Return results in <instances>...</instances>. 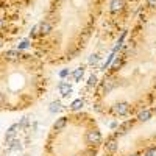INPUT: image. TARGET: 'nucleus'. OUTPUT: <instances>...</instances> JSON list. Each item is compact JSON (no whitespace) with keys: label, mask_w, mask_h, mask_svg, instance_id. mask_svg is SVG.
Here are the masks:
<instances>
[{"label":"nucleus","mask_w":156,"mask_h":156,"mask_svg":"<svg viewBox=\"0 0 156 156\" xmlns=\"http://www.w3.org/2000/svg\"><path fill=\"white\" fill-rule=\"evenodd\" d=\"M86 142L89 145H98L101 144V134L98 130H91L86 133Z\"/></svg>","instance_id":"f257e3e1"},{"label":"nucleus","mask_w":156,"mask_h":156,"mask_svg":"<svg viewBox=\"0 0 156 156\" xmlns=\"http://www.w3.org/2000/svg\"><path fill=\"white\" fill-rule=\"evenodd\" d=\"M114 112H116V116H126L128 112H130V103H126V101H120L114 106Z\"/></svg>","instance_id":"f03ea898"},{"label":"nucleus","mask_w":156,"mask_h":156,"mask_svg":"<svg viewBox=\"0 0 156 156\" xmlns=\"http://www.w3.org/2000/svg\"><path fill=\"white\" fill-rule=\"evenodd\" d=\"M123 6H125L123 0H112L111 5H109V11L112 13V14H116V13H119V11L123 10Z\"/></svg>","instance_id":"7ed1b4c3"},{"label":"nucleus","mask_w":156,"mask_h":156,"mask_svg":"<svg viewBox=\"0 0 156 156\" xmlns=\"http://www.w3.org/2000/svg\"><path fill=\"white\" fill-rule=\"evenodd\" d=\"M133 128V120H128L125 122V123H122L119 128H117V134H120V136H123V134H126L128 131H130Z\"/></svg>","instance_id":"20e7f679"},{"label":"nucleus","mask_w":156,"mask_h":156,"mask_svg":"<svg viewBox=\"0 0 156 156\" xmlns=\"http://www.w3.org/2000/svg\"><path fill=\"white\" fill-rule=\"evenodd\" d=\"M58 89H59V92H61V95H63V97L70 95V92H72V87H70V84L64 83V81H61V83L58 84Z\"/></svg>","instance_id":"39448f33"},{"label":"nucleus","mask_w":156,"mask_h":156,"mask_svg":"<svg viewBox=\"0 0 156 156\" xmlns=\"http://www.w3.org/2000/svg\"><path fill=\"white\" fill-rule=\"evenodd\" d=\"M105 148H106V152H108V153H114V152H117V148H119V144H117V140L114 139V138H111L109 140L106 142Z\"/></svg>","instance_id":"423d86ee"},{"label":"nucleus","mask_w":156,"mask_h":156,"mask_svg":"<svg viewBox=\"0 0 156 156\" xmlns=\"http://www.w3.org/2000/svg\"><path fill=\"white\" fill-rule=\"evenodd\" d=\"M67 125V117H59L55 123H53V130L55 131H61L63 128H66Z\"/></svg>","instance_id":"0eeeda50"},{"label":"nucleus","mask_w":156,"mask_h":156,"mask_svg":"<svg viewBox=\"0 0 156 156\" xmlns=\"http://www.w3.org/2000/svg\"><path fill=\"white\" fill-rule=\"evenodd\" d=\"M114 87H116V81H114L112 78L105 80V83H103V91H105V94H109Z\"/></svg>","instance_id":"6e6552de"},{"label":"nucleus","mask_w":156,"mask_h":156,"mask_svg":"<svg viewBox=\"0 0 156 156\" xmlns=\"http://www.w3.org/2000/svg\"><path fill=\"white\" fill-rule=\"evenodd\" d=\"M38 28L41 30V33H42V35H49V33L52 31V25L47 22V20H44V22H41V25L38 27Z\"/></svg>","instance_id":"1a4fd4ad"},{"label":"nucleus","mask_w":156,"mask_h":156,"mask_svg":"<svg viewBox=\"0 0 156 156\" xmlns=\"http://www.w3.org/2000/svg\"><path fill=\"white\" fill-rule=\"evenodd\" d=\"M138 119H139L140 122H148V120L152 119V111H148V109L140 111V112H139V116H138Z\"/></svg>","instance_id":"9d476101"},{"label":"nucleus","mask_w":156,"mask_h":156,"mask_svg":"<svg viewBox=\"0 0 156 156\" xmlns=\"http://www.w3.org/2000/svg\"><path fill=\"white\" fill-rule=\"evenodd\" d=\"M19 128V125H13L10 130H8V134H6V138H5V140L6 142H11L13 139H14V134H16V130Z\"/></svg>","instance_id":"9b49d317"},{"label":"nucleus","mask_w":156,"mask_h":156,"mask_svg":"<svg viewBox=\"0 0 156 156\" xmlns=\"http://www.w3.org/2000/svg\"><path fill=\"white\" fill-rule=\"evenodd\" d=\"M83 75H84V69H83V67H78V69H75V72L72 73V77H73V80H75V81H80L81 78H83Z\"/></svg>","instance_id":"f8f14e48"},{"label":"nucleus","mask_w":156,"mask_h":156,"mask_svg":"<svg viewBox=\"0 0 156 156\" xmlns=\"http://www.w3.org/2000/svg\"><path fill=\"white\" fill-rule=\"evenodd\" d=\"M59 109H61V101H52V103H50V106H49V111H50L52 114L58 112Z\"/></svg>","instance_id":"ddd939ff"},{"label":"nucleus","mask_w":156,"mask_h":156,"mask_svg":"<svg viewBox=\"0 0 156 156\" xmlns=\"http://www.w3.org/2000/svg\"><path fill=\"white\" fill-rule=\"evenodd\" d=\"M83 105H84V101L81 100V98H78V100L73 101L70 108H72V111H78V109H81V108H83Z\"/></svg>","instance_id":"4468645a"},{"label":"nucleus","mask_w":156,"mask_h":156,"mask_svg":"<svg viewBox=\"0 0 156 156\" xmlns=\"http://www.w3.org/2000/svg\"><path fill=\"white\" fill-rule=\"evenodd\" d=\"M28 47H30V41L28 39H25V41H22V42L19 44V49L20 50H25V49H28Z\"/></svg>","instance_id":"2eb2a0df"},{"label":"nucleus","mask_w":156,"mask_h":156,"mask_svg":"<svg viewBox=\"0 0 156 156\" xmlns=\"http://www.w3.org/2000/svg\"><path fill=\"white\" fill-rule=\"evenodd\" d=\"M95 84H97V77L95 75H91L89 77V81H87V86L92 87V86H95Z\"/></svg>","instance_id":"dca6fc26"},{"label":"nucleus","mask_w":156,"mask_h":156,"mask_svg":"<svg viewBox=\"0 0 156 156\" xmlns=\"http://www.w3.org/2000/svg\"><path fill=\"white\" fill-rule=\"evenodd\" d=\"M112 59H114V52H112V53H111V55H109V58H108V61H106V63H105L103 66H101V70H106V67H108V66H109V63H111V61H112Z\"/></svg>","instance_id":"f3484780"},{"label":"nucleus","mask_w":156,"mask_h":156,"mask_svg":"<svg viewBox=\"0 0 156 156\" xmlns=\"http://www.w3.org/2000/svg\"><path fill=\"white\" fill-rule=\"evenodd\" d=\"M100 61V56L98 55H91V58H89V64H97Z\"/></svg>","instance_id":"a211bd4d"},{"label":"nucleus","mask_w":156,"mask_h":156,"mask_svg":"<svg viewBox=\"0 0 156 156\" xmlns=\"http://www.w3.org/2000/svg\"><path fill=\"white\" fill-rule=\"evenodd\" d=\"M11 148H13V150H19V148H20V142L19 140H13Z\"/></svg>","instance_id":"6ab92c4d"},{"label":"nucleus","mask_w":156,"mask_h":156,"mask_svg":"<svg viewBox=\"0 0 156 156\" xmlns=\"http://www.w3.org/2000/svg\"><path fill=\"white\" fill-rule=\"evenodd\" d=\"M67 75H69V70H67V69H63V70L59 72V77H61V78H66Z\"/></svg>","instance_id":"aec40b11"},{"label":"nucleus","mask_w":156,"mask_h":156,"mask_svg":"<svg viewBox=\"0 0 156 156\" xmlns=\"http://www.w3.org/2000/svg\"><path fill=\"white\" fill-rule=\"evenodd\" d=\"M147 5L150 8H156V0H147Z\"/></svg>","instance_id":"412c9836"},{"label":"nucleus","mask_w":156,"mask_h":156,"mask_svg":"<svg viewBox=\"0 0 156 156\" xmlns=\"http://www.w3.org/2000/svg\"><path fill=\"white\" fill-rule=\"evenodd\" d=\"M109 126H111V128H117V126H119V123H117L116 120H114V122H111V125H109Z\"/></svg>","instance_id":"4be33fe9"},{"label":"nucleus","mask_w":156,"mask_h":156,"mask_svg":"<svg viewBox=\"0 0 156 156\" xmlns=\"http://www.w3.org/2000/svg\"><path fill=\"white\" fill-rule=\"evenodd\" d=\"M36 31H38V27H33V30H31V36H36Z\"/></svg>","instance_id":"5701e85b"},{"label":"nucleus","mask_w":156,"mask_h":156,"mask_svg":"<svg viewBox=\"0 0 156 156\" xmlns=\"http://www.w3.org/2000/svg\"><path fill=\"white\" fill-rule=\"evenodd\" d=\"M155 114H156V106H155Z\"/></svg>","instance_id":"b1692460"},{"label":"nucleus","mask_w":156,"mask_h":156,"mask_svg":"<svg viewBox=\"0 0 156 156\" xmlns=\"http://www.w3.org/2000/svg\"><path fill=\"white\" fill-rule=\"evenodd\" d=\"M133 156H139V155H133Z\"/></svg>","instance_id":"393cba45"},{"label":"nucleus","mask_w":156,"mask_h":156,"mask_svg":"<svg viewBox=\"0 0 156 156\" xmlns=\"http://www.w3.org/2000/svg\"><path fill=\"white\" fill-rule=\"evenodd\" d=\"M0 45H2V44H0Z\"/></svg>","instance_id":"a878e982"}]
</instances>
